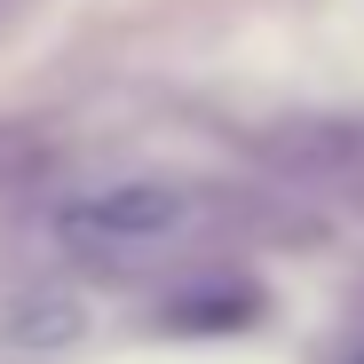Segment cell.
I'll return each mask as SVG.
<instances>
[{"label": "cell", "mask_w": 364, "mask_h": 364, "mask_svg": "<svg viewBox=\"0 0 364 364\" xmlns=\"http://www.w3.org/2000/svg\"><path fill=\"white\" fill-rule=\"evenodd\" d=\"M55 230L72 237L80 254H111V262H135V254H166L198 230V191L191 182H166V174H119L80 191Z\"/></svg>", "instance_id": "6da1fadb"}, {"label": "cell", "mask_w": 364, "mask_h": 364, "mask_svg": "<svg viewBox=\"0 0 364 364\" xmlns=\"http://www.w3.org/2000/svg\"><path fill=\"white\" fill-rule=\"evenodd\" d=\"M269 166H285L293 182H356L364 174V127L356 119H293L262 143Z\"/></svg>", "instance_id": "7a4b0ae2"}, {"label": "cell", "mask_w": 364, "mask_h": 364, "mask_svg": "<svg viewBox=\"0 0 364 364\" xmlns=\"http://www.w3.org/2000/svg\"><path fill=\"white\" fill-rule=\"evenodd\" d=\"M0 333H9L16 348H32V356L80 348V341H87V301H80V293H64V285H32V293H16V301H9Z\"/></svg>", "instance_id": "3957f363"}, {"label": "cell", "mask_w": 364, "mask_h": 364, "mask_svg": "<svg viewBox=\"0 0 364 364\" xmlns=\"http://www.w3.org/2000/svg\"><path fill=\"white\" fill-rule=\"evenodd\" d=\"M356 364H364V356H356Z\"/></svg>", "instance_id": "277c9868"}]
</instances>
